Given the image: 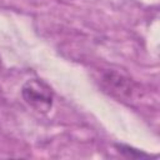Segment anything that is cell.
Instances as JSON below:
<instances>
[{
	"instance_id": "cell-1",
	"label": "cell",
	"mask_w": 160,
	"mask_h": 160,
	"mask_svg": "<svg viewBox=\"0 0 160 160\" xmlns=\"http://www.w3.org/2000/svg\"><path fill=\"white\" fill-rule=\"evenodd\" d=\"M21 94L25 102L40 112H48L52 106V90L41 79H29L22 85Z\"/></svg>"
},
{
	"instance_id": "cell-2",
	"label": "cell",
	"mask_w": 160,
	"mask_h": 160,
	"mask_svg": "<svg viewBox=\"0 0 160 160\" xmlns=\"http://www.w3.org/2000/svg\"><path fill=\"white\" fill-rule=\"evenodd\" d=\"M104 81L105 84L112 90V91H118L121 94H129L131 91V86H130V80L122 78L120 74L118 72H108L104 76Z\"/></svg>"
},
{
	"instance_id": "cell-3",
	"label": "cell",
	"mask_w": 160,
	"mask_h": 160,
	"mask_svg": "<svg viewBox=\"0 0 160 160\" xmlns=\"http://www.w3.org/2000/svg\"><path fill=\"white\" fill-rule=\"evenodd\" d=\"M116 148L119 149V151H121L122 154H125L126 156H130V158H148L149 155L148 154H144L136 149H132L130 146H126V145H116Z\"/></svg>"
}]
</instances>
